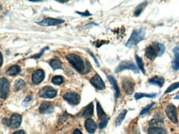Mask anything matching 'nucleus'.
I'll return each mask as SVG.
<instances>
[{"label": "nucleus", "mask_w": 179, "mask_h": 134, "mask_svg": "<svg viewBox=\"0 0 179 134\" xmlns=\"http://www.w3.org/2000/svg\"><path fill=\"white\" fill-rule=\"evenodd\" d=\"M165 46L164 45L154 42L148 46L145 49V56L147 59L153 61L156 57H160L165 53Z\"/></svg>", "instance_id": "obj_1"}, {"label": "nucleus", "mask_w": 179, "mask_h": 134, "mask_svg": "<svg viewBox=\"0 0 179 134\" xmlns=\"http://www.w3.org/2000/svg\"><path fill=\"white\" fill-rule=\"evenodd\" d=\"M145 31L144 28H141L138 30H134L132 31L129 39L125 44L126 47L132 48L137 46L139 43L145 38Z\"/></svg>", "instance_id": "obj_2"}, {"label": "nucleus", "mask_w": 179, "mask_h": 134, "mask_svg": "<svg viewBox=\"0 0 179 134\" xmlns=\"http://www.w3.org/2000/svg\"><path fill=\"white\" fill-rule=\"evenodd\" d=\"M66 58L77 72L83 74L84 71L85 70V65L83 59L80 56L75 54H70L67 55Z\"/></svg>", "instance_id": "obj_3"}, {"label": "nucleus", "mask_w": 179, "mask_h": 134, "mask_svg": "<svg viewBox=\"0 0 179 134\" xmlns=\"http://www.w3.org/2000/svg\"><path fill=\"white\" fill-rule=\"evenodd\" d=\"M125 70H129L133 71L135 74H139V70L137 66L131 61H122L119 65L116 68L115 72L118 74Z\"/></svg>", "instance_id": "obj_4"}, {"label": "nucleus", "mask_w": 179, "mask_h": 134, "mask_svg": "<svg viewBox=\"0 0 179 134\" xmlns=\"http://www.w3.org/2000/svg\"><path fill=\"white\" fill-rule=\"evenodd\" d=\"M57 91L50 86L43 88L39 92V97L44 98H53L57 95Z\"/></svg>", "instance_id": "obj_5"}, {"label": "nucleus", "mask_w": 179, "mask_h": 134, "mask_svg": "<svg viewBox=\"0 0 179 134\" xmlns=\"http://www.w3.org/2000/svg\"><path fill=\"white\" fill-rule=\"evenodd\" d=\"M122 86L125 93L128 95H130L134 92L135 82L132 79L126 77L122 80Z\"/></svg>", "instance_id": "obj_6"}, {"label": "nucleus", "mask_w": 179, "mask_h": 134, "mask_svg": "<svg viewBox=\"0 0 179 134\" xmlns=\"http://www.w3.org/2000/svg\"><path fill=\"white\" fill-rule=\"evenodd\" d=\"M166 113L168 118L173 123L177 124L178 123L177 112H176V106L172 104H168L166 108Z\"/></svg>", "instance_id": "obj_7"}, {"label": "nucleus", "mask_w": 179, "mask_h": 134, "mask_svg": "<svg viewBox=\"0 0 179 134\" xmlns=\"http://www.w3.org/2000/svg\"><path fill=\"white\" fill-rule=\"evenodd\" d=\"M0 97L2 99H5L8 95L10 84L5 78H2L0 81Z\"/></svg>", "instance_id": "obj_8"}, {"label": "nucleus", "mask_w": 179, "mask_h": 134, "mask_svg": "<svg viewBox=\"0 0 179 134\" xmlns=\"http://www.w3.org/2000/svg\"><path fill=\"white\" fill-rule=\"evenodd\" d=\"M64 100L73 105H77L80 102V97L78 93L76 92H68L63 95Z\"/></svg>", "instance_id": "obj_9"}, {"label": "nucleus", "mask_w": 179, "mask_h": 134, "mask_svg": "<svg viewBox=\"0 0 179 134\" xmlns=\"http://www.w3.org/2000/svg\"><path fill=\"white\" fill-rule=\"evenodd\" d=\"M90 82L97 90H104L106 89V85L101 77L98 74H96L90 80Z\"/></svg>", "instance_id": "obj_10"}, {"label": "nucleus", "mask_w": 179, "mask_h": 134, "mask_svg": "<svg viewBox=\"0 0 179 134\" xmlns=\"http://www.w3.org/2000/svg\"><path fill=\"white\" fill-rule=\"evenodd\" d=\"M63 23H64V21L63 20L48 17V18H45L42 21L37 22L36 24L39 25L40 26L49 27V26H56V25L61 24Z\"/></svg>", "instance_id": "obj_11"}, {"label": "nucleus", "mask_w": 179, "mask_h": 134, "mask_svg": "<svg viewBox=\"0 0 179 134\" xmlns=\"http://www.w3.org/2000/svg\"><path fill=\"white\" fill-rule=\"evenodd\" d=\"M45 78V74L43 70L38 69L33 72L32 75V82L35 85H38L42 82Z\"/></svg>", "instance_id": "obj_12"}, {"label": "nucleus", "mask_w": 179, "mask_h": 134, "mask_svg": "<svg viewBox=\"0 0 179 134\" xmlns=\"http://www.w3.org/2000/svg\"><path fill=\"white\" fill-rule=\"evenodd\" d=\"M21 122L22 116L17 113L12 115L9 120L10 126L14 129L18 128L21 125Z\"/></svg>", "instance_id": "obj_13"}, {"label": "nucleus", "mask_w": 179, "mask_h": 134, "mask_svg": "<svg viewBox=\"0 0 179 134\" xmlns=\"http://www.w3.org/2000/svg\"><path fill=\"white\" fill-rule=\"evenodd\" d=\"M39 111L42 114H51L54 111V108L49 102H43L39 106Z\"/></svg>", "instance_id": "obj_14"}, {"label": "nucleus", "mask_w": 179, "mask_h": 134, "mask_svg": "<svg viewBox=\"0 0 179 134\" xmlns=\"http://www.w3.org/2000/svg\"><path fill=\"white\" fill-rule=\"evenodd\" d=\"M173 52L174 53V58L173 60V69L175 71H177L179 70V46H176L173 50Z\"/></svg>", "instance_id": "obj_15"}, {"label": "nucleus", "mask_w": 179, "mask_h": 134, "mask_svg": "<svg viewBox=\"0 0 179 134\" xmlns=\"http://www.w3.org/2000/svg\"><path fill=\"white\" fill-rule=\"evenodd\" d=\"M108 79L111 84L112 85L114 91L115 92V96H116V98H119L120 97V91L119 86L118 85L116 79L112 75H110L108 77Z\"/></svg>", "instance_id": "obj_16"}, {"label": "nucleus", "mask_w": 179, "mask_h": 134, "mask_svg": "<svg viewBox=\"0 0 179 134\" xmlns=\"http://www.w3.org/2000/svg\"><path fill=\"white\" fill-rule=\"evenodd\" d=\"M165 79L159 75H155L150 79L149 82L152 85H156L160 88L162 87L165 84Z\"/></svg>", "instance_id": "obj_17"}, {"label": "nucleus", "mask_w": 179, "mask_h": 134, "mask_svg": "<svg viewBox=\"0 0 179 134\" xmlns=\"http://www.w3.org/2000/svg\"><path fill=\"white\" fill-rule=\"evenodd\" d=\"M85 125L87 131L90 134H93L96 131L97 128L96 123L91 118H88L86 120Z\"/></svg>", "instance_id": "obj_18"}, {"label": "nucleus", "mask_w": 179, "mask_h": 134, "mask_svg": "<svg viewBox=\"0 0 179 134\" xmlns=\"http://www.w3.org/2000/svg\"><path fill=\"white\" fill-rule=\"evenodd\" d=\"M94 114V104L93 102L89 104L84 108L83 112L81 113V116L84 118L90 117Z\"/></svg>", "instance_id": "obj_19"}, {"label": "nucleus", "mask_w": 179, "mask_h": 134, "mask_svg": "<svg viewBox=\"0 0 179 134\" xmlns=\"http://www.w3.org/2000/svg\"><path fill=\"white\" fill-rule=\"evenodd\" d=\"M21 71L20 67L18 65H13L7 71L6 74L9 76H15L18 74Z\"/></svg>", "instance_id": "obj_20"}, {"label": "nucleus", "mask_w": 179, "mask_h": 134, "mask_svg": "<svg viewBox=\"0 0 179 134\" xmlns=\"http://www.w3.org/2000/svg\"><path fill=\"white\" fill-rule=\"evenodd\" d=\"M49 65L51 66V68H52L54 70H56L57 69H62V61L58 59V58H53L51 59L49 61Z\"/></svg>", "instance_id": "obj_21"}, {"label": "nucleus", "mask_w": 179, "mask_h": 134, "mask_svg": "<svg viewBox=\"0 0 179 134\" xmlns=\"http://www.w3.org/2000/svg\"><path fill=\"white\" fill-rule=\"evenodd\" d=\"M148 134H166V130L159 127H151L148 129Z\"/></svg>", "instance_id": "obj_22"}, {"label": "nucleus", "mask_w": 179, "mask_h": 134, "mask_svg": "<svg viewBox=\"0 0 179 134\" xmlns=\"http://www.w3.org/2000/svg\"><path fill=\"white\" fill-rule=\"evenodd\" d=\"M148 2H147V1H145V2H142L140 4H139L136 7L135 11L134 12V15L136 17H139L141 14L144 9L146 7V6L148 5Z\"/></svg>", "instance_id": "obj_23"}, {"label": "nucleus", "mask_w": 179, "mask_h": 134, "mask_svg": "<svg viewBox=\"0 0 179 134\" xmlns=\"http://www.w3.org/2000/svg\"><path fill=\"white\" fill-rule=\"evenodd\" d=\"M157 94L155 93H136L135 95V98L136 100H138L140 98H153L156 97Z\"/></svg>", "instance_id": "obj_24"}, {"label": "nucleus", "mask_w": 179, "mask_h": 134, "mask_svg": "<svg viewBox=\"0 0 179 134\" xmlns=\"http://www.w3.org/2000/svg\"><path fill=\"white\" fill-rule=\"evenodd\" d=\"M127 111L126 110H124L122 111L120 114L117 116V117L116 119V126H119L121 124L122 122L124 121V119L125 118V116L127 114Z\"/></svg>", "instance_id": "obj_25"}, {"label": "nucleus", "mask_w": 179, "mask_h": 134, "mask_svg": "<svg viewBox=\"0 0 179 134\" xmlns=\"http://www.w3.org/2000/svg\"><path fill=\"white\" fill-rule=\"evenodd\" d=\"M97 111L98 117L99 118L102 119L106 117V114L104 111L101 105L98 102H97Z\"/></svg>", "instance_id": "obj_26"}, {"label": "nucleus", "mask_w": 179, "mask_h": 134, "mask_svg": "<svg viewBox=\"0 0 179 134\" xmlns=\"http://www.w3.org/2000/svg\"><path fill=\"white\" fill-rule=\"evenodd\" d=\"M135 58L139 69H140L141 71L143 74H145L144 63H143V60H142V59L138 55H136Z\"/></svg>", "instance_id": "obj_27"}, {"label": "nucleus", "mask_w": 179, "mask_h": 134, "mask_svg": "<svg viewBox=\"0 0 179 134\" xmlns=\"http://www.w3.org/2000/svg\"><path fill=\"white\" fill-rule=\"evenodd\" d=\"M26 84L22 79H18L15 82L14 89L16 91H19L24 87Z\"/></svg>", "instance_id": "obj_28"}, {"label": "nucleus", "mask_w": 179, "mask_h": 134, "mask_svg": "<svg viewBox=\"0 0 179 134\" xmlns=\"http://www.w3.org/2000/svg\"><path fill=\"white\" fill-rule=\"evenodd\" d=\"M53 84L56 85H60L63 82V78L60 75H55L52 79Z\"/></svg>", "instance_id": "obj_29"}, {"label": "nucleus", "mask_w": 179, "mask_h": 134, "mask_svg": "<svg viewBox=\"0 0 179 134\" xmlns=\"http://www.w3.org/2000/svg\"><path fill=\"white\" fill-rule=\"evenodd\" d=\"M178 88H179V82L173 83L168 87L167 90L165 91V94L171 93L173 91H174V90H176Z\"/></svg>", "instance_id": "obj_30"}, {"label": "nucleus", "mask_w": 179, "mask_h": 134, "mask_svg": "<svg viewBox=\"0 0 179 134\" xmlns=\"http://www.w3.org/2000/svg\"><path fill=\"white\" fill-rule=\"evenodd\" d=\"M163 124V122L161 119H152L149 122V125L152 127H155V126H159Z\"/></svg>", "instance_id": "obj_31"}, {"label": "nucleus", "mask_w": 179, "mask_h": 134, "mask_svg": "<svg viewBox=\"0 0 179 134\" xmlns=\"http://www.w3.org/2000/svg\"><path fill=\"white\" fill-rule=\"evenodd\" d=\"M155 102H153V103H151L150 104L147 105L145 107V108L142 110V111L140 112V114L139 115H143L146 114V113H148V112L150 111V109L155 105Z\"/></svg>", "instance_id": "obj_32"}, {"label": "nucleus", "mask_w": 179, "mask_h": 134, "mask_svg": "<svg viewBox=\"0 0 179 134\" xmlns=\"http://www.w3.org/2000/svg\"><path fill=\"white\" fill-rule=\"evenodd\" d=\"M109 119L107 117L101 119V121L99 124V127L100 129H104L106 127L107 125Z\"/></svg>", "instance_id": "obj_33"}, {"label": "nucleus", "mask_w": 179, "mask_h": 134, "mask_svg": "<svg viewBox=\"0 0 179 134\" xmlns=\"http://www.w3.org/2000/svg\"><path fill=\"white\" fill-rule=\"evenodd\" d=\"M31 100H32V98H31V96H28L26 97L22 103V105H23V107L26 108V107L29 106Z\"/></svg>", "instance_id": "obj_34"}, {"label": "nucleus", "mask_w": 179, "mask_h": 134, "mask_svg": "<svg viewBox=\"0 0 179 134\" xmlns=\"http://www.w3.org/2000/svg\"><path fill=\"white\" fill-rule=\"evenodd\" d=\"M49 49V47L44 48L43 49L41 50V52H39V54L35 55H34V56H32V57H31L30 58H33V59H38V58H39L41 57V56H42V55L43 54V53H44V51Z\"/></svg>", "instance_id": "obj_35"}, {"label": "nucleus", "mask_w": 179, "mask_h": 134, "mask_svg": "<svg viewBox=\"0 0 179 134\" xmlns=\"http://www.w3.org/2000/svg\"><path fill=\"white\" fill-rule=\"evenodd\" d=\"M76 13L78 14L79 15H81L82 17H88L90 16H92V14L88 12V10H86V11L84 12H76Z\"/></svg>", "instance_id": "obj_36"}, {"label": "nucleus", "mask_w": 179, "mask_h": 134, "mask_svg": "<svg viewBox=\"0 0 179 134\" xmlns=\"http://www.w3.org/2000/svg\"><path fill=\"white\" fill-rule=\"evenodd\" d=\"M88 52H89V54H90V56H91V57L93 58V59H94L95 61V62H96V64H97L98 66L99 67V66H100V65H99V62H98V60H97V59H96V57H95L94 55H93L92 53H91V52H90V51H88Z\"/></svg>", "instance_id": "obj_37"}, {"label": "nucleus", "mask_w": 179, "mask_h": 134, "mask_svg": "<svg viewBox=\"0 0 179 134\" xmlns=\"http://www.w3.org/2000/svg\"><path fill=\"white\" fill-rule=\"evenodd\" d=\"M13 134H25V132L23 130H19V131H17L15 132Z\"/></svg>", "instance_id": "obj_38"}, {"label": "nucleus", "mask_w": 179, "mask_h": 134, "mask_svg": "<svg viewBox=\"0 0 179 134\" xmlns=\"http://www.w3.org/2000/svg\"><path fill=\"white\" fill-rule=\"evenodd\" d=\"M73 134H83L82 132H80V131L79 130V129H75L74 132Z\"/></svg>", "instance_id": "obj_39"}, {"label": "nucleus", "mask_w": 179, "mask_h": 134, "mask_svg": "<svg viewBox=\"0 0 179 134\" xmlns=\"http://www.w3.org/2000/svg\"><path fill=\"white\" fill-rule=\"evenodd\" d=\"M2 64H3V56H2V54H1V66H2Z\"/></svg>", "instance_id": "obj_40"}, {"label": "nucleus", "mask_w": 179, "mask_h": 134, "mask_svg": "<svg viewBox=\"0 0 179 134\" xmlns=\"http://www.w3.org/2000/svg\"><path fill=\"white\" fill-rule=\"evenodd\" d=\"M174 99H176V100H179V95H177L176 98H174Z\"/></svg>", "instance_id": "obj_41"}]
</instances>
